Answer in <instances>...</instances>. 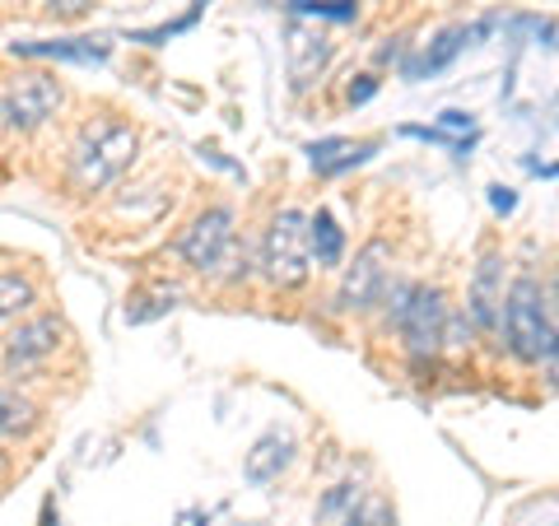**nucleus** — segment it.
I'll return each instance as SVG.
<instances>
[{
    "instance_id": "6e6552de",
    "label": "nucleus",
    "mask_w": 559,
    "mask_h": 526,
    "mask_svg": "<svg viewBox=\"0 0 559 526\" xmlns=\"http://www.w3.org/2000/svg\"><path fill=\"white\" fill-rule=\"evenodd\" d=\"M285 61H289V80L294 89H308L322 75V65L331 61V38L312 24H289L285 33Z\"/></svg>"
},
{
    "instance_id": "2eb2a0df",
    "label": "nucleus",
    "mask_w": 559,
    "mask_h": 526,
    "mask_svg": "<svg viewBox=\"0 0 559 526\" xmlns=\"http://www.w3.org/2000/svg\"><path fill=\"white\" fill-rule=\"evenodd\" d=\"M14 57H57V61H103L108 57V43H14Z\"/></svg>"
},
{
    "instance_id": "6ab92c4d",
    "label": "nucleus",
    "mask_w": 559,
    "mask_h": 526,
    "mask_svg": "<svg viewBox=\"0 0 559 526\" xmlns=\"http://www.w3.org/2000/svg\"><path fill=\"white\" fill-rule=\"evenodd\" d=\"M205 5H210V0H197V5H191V10L182 14V20H173V24H164V28H150V33H140L135 43H154V47H159V43H168V38H178V33H187L191 24L201 20V14H205Z\"/></svg>"
},
{
    "instance_id": "5701e85b",
    "label": "nucleus",
    "mask_w": 559,
    "mask_h": 526,
    "mask_svg": "<svg viewBox=\"0 0 559 526\" xmlns=\"http://www.w3.org/2000/svg\"><path fill=\"white\" fill-rule=\"evenodd\" d=\"M448 131H471V112H443V135Z\"/></svg>"
},
{
    "instance_id": "a211bd4d",
    "label": "nucleus",
    "mask_w": 559,
    "mask_h": 526,
    "mask_svg": "<svg viewBox=\"0 0 559 526\" xmlns=\"http://www.w3.org/2000/svg\"><path fill=\"white\" fill-rule=\"evenodd\" d=\"M173 298H178L173 289H150V294H140V298H135L140 308H127V322H154V318H164V312L173 308Z\"/></svg>"
},
{
    "instance_id": "f257e3e1",
    "label": "nucleus",
    "mask_w": 559,
    "mask_h": 526,
    "mask_svg": "<svg viewBox=\"0 0 559 526\" xmlns=\"http://www.w3.org/2000/svg\"><path fill=\"white\" fill-rule=\"evenodd\" d=\"M135 145H140V135H135V127H127V121L103 117V121H94V127H84V135L75 140V154H70V172H75V187H80V191H103V187H112L121 172L131 168Z\"/></svg>"
},
{
    "instance_id": "ddd939ff",
    "label": "nucleus",
    "mask_w": 559,
    "mask_h": 526,
    "mask_svg": "<svg viewBox=\"0 0 559 526\" xmlns=\"http://www.w3.org/2000/svg\"><path fill=\"white\" fill-rule=\"evenodd\" d=\"M378 145H355V140L345 135H331V140H318V145H308V164L322 172V178H336V172L364 164Z\"/></svg>"
},
{
    "instance_id": "dca6fc26",
    "label": "nucleus",
    "mask_w": 559,
    "mask_h": 526,
    "mask_svg": "<svg viewBox=\"0 0 559 526\" xmlns=\"http://www.w3.org/2000/svg\"><path fill=\"white\" fill-rule=\"evenodd\" d=\"M33 298H38V289L24 275H0V318H20L24 308H33Z\"/></svg>"
},
{
    "instance_id": "39448f33",
    "label": "nucleus",
    "mask_w": 559,
    "mask_h": 526,
    "mask_svg": "<svg viewBox=\"0 0 559 526\" xmlns=\"http://www.w3.org/2000/svg\"><path fill=\"white\" fill-rule=\"evenodd\" d=\"M234 248V210H205L201 219H191V229L178 238V252L191 271H215Z\"/></svg>"
},
{
    "instance_id": "f8f14e48",
    "label": "nucleus",
    "mask_w": 559,
    "mask_h": 526,
    "mask_svg": "<svg viewBox=\"0 0 559 526\" xmlns=\"http://www.w3.org/2000/svg\"><path fill=\"white\" fill-rule=\"evenodd\" d=\"M289 457H294V438L289 433H266V438H257V447L248 452L242 476H248L252 485H266L289 466Z\"/></svg>"
},
{
    "instance_id": "1a4fd4ad",
    "label": "nucleus",
    "mask_w": 559,
    "mask_h": 526,
    "mask_svg": "<svg viewBox=\"0 0 559 526\" xmlns=\"http://www.w3.org/2000/svg\"><path fill=\"white\" fill-rule=\"evenodd\" d=\"M61 345V322L57 318H33L24 326H14V336L5 340V359L10 368H33Z\"/></svg>"
},
{
    "instance_id": "f3484780",
    "label": "nucleus",
    "mask_w": 559,
    "mask_h": 526,
    "mask_svg": "<svg viewBox=\"0 0 559 526\" xmlns=\"http://www.w3.org/2000/svg\"><path fill=\"white\" fill-rule=\"evenodd\" d=\"M294 14H318V20H355L359 0H289Z\"/></svg>"
},
{
    "instance_id": "9d476101",
    "label": "nucleus",
    "mask_w": 559,
    "mask_h": 526,
    "mask_svg": "<svg viewBox=\"0 0 559 526\" xmlns=\"http://www.w3.org/2000/svg\"><path fill=\"white\" fill-rule=\"evenodd\" d=\"M485 28H489V24H476V28H448L443 38H439V43H433V47L425 51V57L406 61V75H411V80L439 75V70H443V65H452V61H457V51H462V47H471V43H476Z\"/></svg>"
},
{
    "instance_id": "7ed1b4c3",
    "label": "nucleus",
    "mask_w": 559,
    "mask_h": 526,
    "mask_svg": "<svg viewBox=\"0 0 559 526\" xmlns=\"http://www.w3.org/2000/svg\"><path fill=\"white\" fill-rule=\"evenodd\" d=\"M261 266H266L271 285L280 289H294L308 279V215L304 210H280V215L271 219L266 238H261Z\"/></svg>"
},
{
    "instance_id": "393cba45",
    "label": "nucleus",
    "mask_w": 559,
    "mask_h": 526,
    "mask_svg": "<svg viewBox=\"0 0 559 526\" xmlns=\"http://www.w3.org/2000/svg\"><path fill=\"white\" fill-rule=\"evenodd\" d=\"M178 526H210V522H205V513H197V507H187V513L178 517Z\"/></svg>"
},
{
    "instance_id": "20e7f679",
    "label": "nucleus",
    "mask_w": 559,
    "mask_h": 526,
    "mask_svg": "<svg viewBox=\"0 0 559 526\" xmlns=\"http://www.w3.org/2000/svg\"><path fill=\"white\" fill-rule=\"evenodd\" d=\"M443 322H448L443 294L415 285L411 298H406V308H401V318H396V326H401V336H406V349H411L415 363H425V359H433L443 349Z\"/></svg>"
},
{
    "instance_id": "f03ea898",
    "label": "nucleus",
    "mask_w": 559,
    "mask_h": 526,
    "mask_svg": "<svg viewBox=\"0 0 559 526\" xmlns=\"http://www.w3.org/2000/svg\"><path fill=\"white\" fill-rule=\"evenodd\" d=\"M499 322L509 331V345H513L518 359H527V363L555 359V312H550V298L540 294V285L532 275H522L509 285Z\"/></svg>"
},
{
    "instance_id": "423d86ee",
    "label": "nucleus",
    "mask_w": 559,
    "mask_h": 526,
    "mask_svg": "<svg viewBox=\"0 0 559 526\" xmlns=\"http://www.w3.org/2000/svg\"><path fill=\"white\" fill-rule=\"evenodd\" d=\"M61 108V84L47 75H20L0 94V117L10 121L14 131H33Z\"/></svg>"
},
{
    "instance_id": "412c9836",
    "label": "nucleus",
    "mask_w": 559,
    "mask_h": 526,
    "mask_svg": "<svg viewBox=\"0 0 559 526\" xmlns=\"http://www.w3.org/2000/svg\"><path fill=\"white\" fill-rule=\"evenodd\" d=\"M14 415H28V406L14 410V401H0V433H5V429H20V419H14Z\"/></svg>"
},
{
    "instance_id": "0eeeda50",
    "label": "nucleus",
    "mask_w": 559,
    "mask_h": 526,
    "mask_svg": "<svg viewBox=\"0 0 559 526\" xmlns=\"http://www.w3.org/2000/svg\"><path fill=\"white\" fill-rule=\"evenodd\" d=\"M388 261H392L388 242H378V238H373L369 248L355 256V266L345 271L336 303H341V308H373L378 298H382V289H388Z\"/></svg>"
},
{
    "instance_id": "9b49d317",
    "label": "nucleus",
    "mask_w": 559,
    "mask_h": 526,
    "mask_svg": "<svg viewBox=\"0 0 559 526\" xmlns=\"http://www.w3.org/2000/svg\"><path fill=\"white\" fill-rule=\"evenodd\" d=\"M499 303H503V289H499V256H485L476 279H471V318H476L480 331H495L499 326Z\"/></svg>"
},
{
    "instance_id": "b1692460",
    "label": "nucleus",
    "mask_w": 559,
    "mask_h": 526,
    "mask_svg": "<svg viewBox=\"0 0 559 526\" xmlns=\"http://www.w3.org/2000/svg\"><path fill=\"white\" fill-rule=\"evenodd\" d=\"M57 14H84V0H51Z\"/></svg>"
},
{
    "instance_id": "4468645a",
    "label": "nucleus",
    "mask_w": 559,
    "mask_h": 526,
    "mask_svg": "<svg viewBox=\"0 0 559 526\" xmlns=\"http://www.w3.org/2000/svg\"><path fill=\"white\" fill-rule=\"evenodd\" d=\"M308 256L318 261V266H341L345 234H341V224L331 219V210H318V215L308 219Z\"/></svg>"
},
{
    "instance_id": "aec40b11",
    "label": "nucleus",
    "mask_w": 559,
    "mask_h": 526,
    "mask_svg": "<svg viewBox=\"0 0 559 526\" xmlns=\"http://www.w3.org/2000/svg\"><path fill=\"white\" fill-rule=\"evenodd\" d=\"M373 94H378V80L373 75H359V84H349V89H345L349 103H369Z\"/></svg>"
},
{
    "instance_id": "4be33fe9",
    "label": "nucleus",
    "mask_w": 559,
    "mask_h": 526,
    "mask_svg": "<svg viewBox=\"0 0 559 526\" xmlns=\"http://www.w3.org/2000/svg\"><path fill=\"white\" fill-rule=\"evenodd\" d=\"M489 205H495V210H499V215H509V210L518 205V196H513V191H509V187H495V191H489Z\"/></svg>"
}]
</instances>
